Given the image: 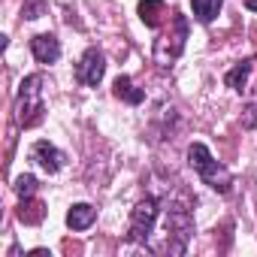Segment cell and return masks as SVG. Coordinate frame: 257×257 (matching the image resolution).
Segmentation results:
<instances>
[{"label": "cell", "mask_w": 257, "mask_h": 257, "mask_svg": "<svg viewBox=\"0 0 257 257\" xmlns=\"http://www.w3.org/2000/svg\"><path fill=\"white\" fill-rule=\"evenodd\" d=\"M46 218V206L34 197H22V206H19V221L22 224H40Z\"/></svg>", "instance_id": "cell-12"}, {"label": "cell", "mask_w": 257, "mask_h": 257, "mask_svg": "<svg viewBox=\"0 0 257 257\" xmlns=\"http://www.w3.org/2000/svg\"><path fill=\"white\" fill-rule=\"evenodd\" d=\"M31 158L49 173V176H55V173H61L64 170V164H67V155L61 152V149H55L49 140H40V143H34V149H31Z\"/></svg>", "instance_id": "cell-7"}, {"label": "cell", "mask_w": 257, "mask_h": 257, "mask_svg": "<svg viewBox=\"0 0 257 257\" xmlns=\"http://www.w3.org/2000/svg\"><path fill=\"white\" fill-rule=\"evenodd\" d=\"M245 7H248L251 13H257V0H245Z\"/></svg>", "instance_id": "cell-18"}, {"label": "cell", "mask_w": 257, "mask_h": 257, "mask_svg": "<svg viewBox=\"0 0 257 257\" xmlns=\"http://www.w3.org/2000/svg\"><path fill=\"white\" fill-rule=\"evenodd\" d=\"M103 73H106V58H103V52H100V49H88V52L82 55L79 67H76V79H79L82 85H88V88H97V85L103 82Z\"/></svg>", "instance_id": "cell-6"}, {"label": "cell", "mask_w": 257, "mask_h": 257, "mask_svg": "<svg viewBox=\"0 0 257 257\" xmlns=\"http://www.w3.org/2000/svg\"><path fill=\"white\" fill-rule=\"evenodd\" d=\"M164 16H167L164 0H140V19H143L146 28H158Z\"/></svg>", "instance_id": "cell-11"}, {"label": "cell", "mask_w": 257, "mask_h": 257, "mask_svg": "<svg viewBox=\"0 0 257 257\" xmlns=\"http://www.w3.org/2000/svg\"><path fill=\"white\" fill-rule=\"evenodd\" d=\"M31 52H34V58H37L40 64H55V61L61 58V43H58V37H52V34H37V37L31 40Z\"/></svg>", "instance_id": "cell-8"}, {"label": "cell", "mask_w": 257, "mask_h": 257, "mask_svg": "<svg viewBox=\"0 0 257 257\" xmlns=\"http://www.w3.org/2000/svg\"><path fill=\"white\" fill-rule=\"evenodd\" d=\"M164 227H167V245H164V251H170V254H185L188 239L194 236V218H191L188 206L170 200V206L164 209Z\"/></svg>", "instance_id": "cell-3"}, {"label": "cell", "mask_w": 257, "mask_h": 257, "mask_svg": "<svg viewBox=\"0 0 257 257\" xmlns=\"http://www.w3.org/2000/svg\"><path fill=\"white\" fill-rule=\"evenodd\" d=\"M16 194H19V197H34V194H37V179H34L31 173L19 176V179H16Z\"/></svg>", "instance_id": "cell-16"}, {"label": "cell", "mask_w": 257, "mask_h": 257, "mask_svg": "<svg viewBox=\"0 0 257 257\" xmlns=\"http://www.w3.org/2000/svg\"><path fill=\"white\" fill-rule=\"evenodd\" d=\"M94 221H97V209L88 206V203H76V206H70V212H67V227H70V230H88Z\"/></svg>", "instance_id": "cell-9"}, {"label": "cell", "mask_w": 257, "mask_h": 257, "mask_svg": "<svg viewBox=\"0 0 257 257\" xmlns=\"http://www.w3.org/2000/svg\"><path fill=\"white\" fill-rule=\"evenodd\" d=\"M248 76H251V61H242V64H236L227 76H224V82H227V88H233V91H245V85H248Z\"/></svg>", "instance_id": "cell-14"}, {"label": "cell", "mask_w": 257, "mask_h": 257, "mask_svg": "<svg viewBox=\"0 0 257 257\" xmlns=\"http://www.w3.org/2000/svg\"><path fill=\"white\" fill-rule=\"evenodd\" d=\"M161 200L155 197H146L137 203V209L131 212V227H127V239L131 242H140V245H152V233H155V224L161 218Z\"/></svg>", "instance_id": "cell-5"}, {"label": "cell", "mask_w": 257, "mask_h": 257, "mask_svg": "<svg viewBox=\"0 0 257 257\" xmlns=\"http://www.w3.org/2000/svg\"><path fill=\"white\" fill-rule=\"evenodd\" d=\"M221 7H224V0H191L194 19H197V22H203V25L215 22V16L221 13Z\"/></svg>", "instance_id": "cell-13"}, {"label": "cell", "mask_w": 257, "mask_h": 257, "mask_svg": "<svg viewBox=\"0 0 257 257\" xmlns=\"http://www.w3.org/2000/svg\"><path fill=\"white\" fill-rule=\"evenodd\" d=\"M185 40H188V19L182 13H173L170 16V31H164L155 40V64L170 67L185 52Z\"/></svg>", "instance_id": "cell-4"}, {"label": "cell", "mask_w": 257, "mask_h": 257, "mask_svg": "<svg viewBox=\"0 0 257 257\" xmlns=\"http://www.w3.org/2000/svg\"><path fill=\"white\" fill-rule=\"evenodd\" d=\"M46 10H49V4H46V0H25V10H22V16L25 19H43L46 16Z\"/></svg>", "instance_id": "cell-15"}, {"label": "cell", "mask_w": 257, "mask_h": 257, "mask_svg": "<svg viewBox=\"0 0 257 257\" xmlns=\"http://www.w3.org/2000/svg\"><path fill=\"white\" fill-rule=\"evenodd\" d=\"M112 94H115L118 100H124V103H131V106H140V103L146 100V91L137 88V85L131 82V76H118L115 85H112Z\"/></svg>", "instance_id": "cell-10"}, {"label": "cell", "mask_w": 257, "mask_h": 257, "mask_svg": "<svg viewBox=\"0 0 257 257\" xmlns=\"http://www.w3.org/2000/svg\"><path fill=\"white\" fill-rule=\"evenodd\" d=\"M242 127L245 131H257V103H248L242 109Z\"/></svg>", "instance_id": "cell-17"}, {"label": "cell", "mask_w": 257, "mask_h": 257, "mask_svg": "<svg viewBox=\"0 0 257 257\" xmlns=\"http://www.w3.org/2000/svg\"><path fill=\"white\" fill-rule=\"evenodd\" d=\"M188 164L200 173V179H203L212 191H218V194H230V185H233L230 170L221 167L203 143H191V149H188Z\"/></svg>", "instance_id": "cell-1"}, {"label": "cell", "mask_w": 257, "mask_h": 257, "mask_svg": "<svg viewBox=\"0 0 257 257\" xmlns=\"http://www.w3.org/2000/svg\"><path fill=\"white\" fill-rule=\"evenodd\" d=\"M43 85H46V79L40 73L25 76V82L19 85V97H16L19 127H34V124L43 121Z\"/></svg>", "instance_id": "cell-2"}]
</instances>
